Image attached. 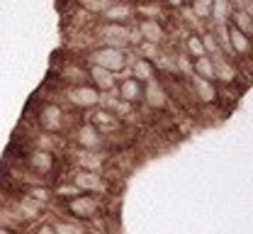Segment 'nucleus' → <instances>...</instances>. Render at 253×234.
<instances>
[{"mask_svg":"<svg viewBox=\"0 0 253 234\" xmlns=\"http://www.w3.org/2000/svg\"><path fill=\"white\" fill-rule=\"evenodd\" d=\"M63 212L76 220V222H93L102 212V200L97 195H88V193H78L73 198L63 200Z\"/></svg>","mask_w":253,"mask_h":234,"instance_id":"1","label":"nucleus"},{"mask_svg":"<svg viewBox=\"0 0 253 234\" xmlns=\"http://www.w3.org/2000/svg\"><path fill=\"white\" fill-rule=\"evenodd\" d=\"M88 64L105 68L110 73H120V71H125L129 66V56H126L125 49H115V47L100 44V47H95V49L88 51Z\"/></svg>","mask_w":253,"mask_h":234,"instance_id":"2","label":"nucleus"},{"mask_svg":"<svg viewBox=\"0 0 253 234\" xmlns=\"http://www.w3.org/2000/svg\"><path fill=\"white\" fill-rule=\"evenodd\" d=\"M134 37H139L136 30H131L129 25H117V22H100L97 25V39L105 47H115V49H129Z\"/></svg>","mask_w":253,"mask_h":234,"instance_id":"3","label":"nucleus"},{"mask_svg":"<svg viewBox=\"0 0 253 234\" xmlns=\"http://www.w3.org/2000/svg\"><path fill=\"white\" fill-rule=\"evenodd\" d=\"M71 186L78 190V193H88V195H107L110 190V183L105 178V173H95V171H83V168H76L71 173Z\"/></svg>","mask_w":253,"mask_h":234,"instance_id":"4","label":"nucleus"},{"mask_svg":"<svg viewBox=\"0 0 253 234\" xmlns=\"http://www.w3.org/2000/svg\"><path fill=\"white\" fill-rule=\"evenodd\" d=\"M37 125L42 132L51 134V137L66 132V110L59 102H44L37 110Z\"/></svg>","mask_w":253,"mask_h":234,"instance_id":"5","label":"nucleus"},{"mask_svg":"<svg viewBox=\"0 0 253 234\" xmlns=\"http://www.w3.org/2000/svg\"><path fill=\"white\" fill-rule=\"evenodd\" d=\"M68 105H73L76 110H95L102 105V95L95 91L90 83H81V86H66L63 91Z\"/></svg>","mask_w":253,"mask_h":234,"instance_id":"6","label":"nucleus"},{"mask_svg":"<svg viewBox=\"0 0 253 234\" xmlns=\"http://www.w3.org/2000/svg\"><path fill=\"white\" fill-rule=\"evenodd\" d=\"M25 166L37 178H49L54 173V168H56V156H54L51 149H37L34 146L25 156Z\"/></svg>","mask_w":253,"mask_h":234,"instance_id":"7","label":"nucleus"},{"mask_svg":"<svg viewBox=\"0 0 253 234\" xmlns=\"http://www.w3.org/2000/svg\"><path fill=\"white\" fill-rule=\"evenodd\" d=\"M73 141H76L78 149H85V151H102L107 146V137H102L90 122H81L76 127Z\"/></svg>","mask_w":253,"mask_h":234,"instance_id":"8","label":"nucleus"},{"mask_svg":"<svg viewBox=\"0 0 253 234\" xmlns=\"http://www.w3.org/2000/svg\"><path fill=\"white\" fill-rule=\"evenodd\" d=\"M136 20V5L131 0H112L110 7L100 15V22H117V25H131Z\"/></svg>","mask_w":253,"mask_h":234,"instance_id":"9","label":"nucleus"},{"mask_svg":"<svg viewBox=\"0 0 253 234\" xmlns=\"http://www.w3.org/2000/svg\"><path fill=\"white\" fill-rule=\"evenodd\" d=\"M88 122H90V125H93L102 137H110V134H115V132H120V130H122V120H120L115 112H110L107 107H102V105H100V107H95Z\"/></svg>","mask_w":253,"mask_h":234,"instance_id":"10","label":"nucleus"},{"mask_svg":"<svg viewBox=\"0 0 253 234\" xmlns=\"http://www.w3.org/2000/svg\"><path fill=\"white\" fill-rule=\"evenodd\" d=\"M88 83L93 86L100 95H105V93L110 95V93L117 91L115 73H110V71H105V68H100V66H90V64H88Z\"/></svg>","mask_w":253,"mask_h":234,"instance_id":"11","label":"nucleus"},{"mask_svg":"<svg viewBox=\"0 0 253 234\" xmlns=\"http://www.w3.org/2000/svg\"><path fill=\"white\" fill-rule=\"evenodd\" d=\"M59 78H61L66 86H81V83H88V64L83 61H76V59H68L59 71Z\"/></svg>","mask_w":253,"mask_h":234,"instance_id":"12","label":"nucleus"},{"mask_svg":"<svg viewBox=\"0 0 253 234\" xmlns=\"http://www.w3.org/2000/svg\"><path fill=\"white\" fill-rule=\"evenodd\" d=\"M117 98L120 100H125L126 105H139V102H144V83L141 81H136V78H122L120 83H117Z\"/></svg>","mask_w":253,"mask_h":234,"instance_id":"13","label":"nucleus"},{"mask_svg":"<svg viewBox=\"0 0 253 234\" xmlns=\"http://www.w3.org/2000/svg\"><path fill=\"white\" fill-rule=\"evenodd\" d=\"M136 34L141 37V42H149V44H161L166 39V30L163 25L154 20V17H139V25H136Z\"/></svg>","mask_w":253,"mask_h":234,"instance_id":"14","label":"nucleus"},{"mask_svg":"<svg viewBox=\"0 0 253 234\" xmlns=\"http://www.w3.org/2000/svg\"><path fill=\"white\" fill-rule=\"evenodd\" d=\"M144 102H146L151 110H163V107L168 105V91H166V86H163L158 78L144 83Z\"/></svg>","mask_w":253,"mask_h":234,"instance_id":"15","label":"nucleus"},{"mask_svg":"<svg viewBox=\"0 0 253 234\" xmlns=\"http://www.w3.org/2000/svg\"><path fill=\"white\" fill-rule=\"evenodd\" d=\"M129 76L136 78V81H141V83H149V81H154V78L158 76V68H156L154 61L136 56V59L129 61Z\"/></svg>","mask_w":253,"mask_h":234,"instance_id":"16","label":"nucleus"},{"mask_svg":"<svg viewBox=\"0 0 253 234\" xmlns=\"http://www.w3.org/2000/svg\"><path fill=\"white\" fill-rule=\"evenodd\" d=\"M226 37H229V49H231L234 54H239V56H249V54L253 51V39L251 37H246L244 32H239L234 25L226 27Z\"/></svg>","mask_w":253,"mask_h":234,"instance_id":"17","label":"nucleus"},{"mask_svg":"<svg viewBox=\"0 0 253 234\" xmlns=\"http://www.w3.org/2000/svg\"><path fill=\"white\" fill-rule=\"evenodd\" d=\"M76 166L83 168V171L102 173V168H105V154H102V151H85V149H78Z\"/></svg>","mask_w":253,"mask_h":234,"instance_id":"18","label":"nucleus"},{"mask_svg":"<svg viewBox=\"0 0 253 234\" xmlns=\"http://www.w3.org/2000/svg\"><path fill=\"white\" fill-rule=\"evenodd\" d=\"M192 88H195V95H197L202 102H214V100H217V88H214V81H207V78L192 76Z\"/></svg>","mask_w":253,"mask_h":234,"instance_id":"19","label":"nucleus"},{"mask_svg":"<svg viewBox=\"0 0 253 234\" xmlns=\"http://www.w3.org/2000/svg\"><path fill=\"white\" fill-rule=\"evenodd\" d=\"M212 61H214V81H221V83H234L236 81V68L226 56L224 59H212Z\"/></svg>","mask_w":253,"mask_h":234,"instance_id":"20","label":"nucleus"},{"mask_svg":"<svg viewBox=\"0 0 253 234\" xmlns=\"http://www.w3.org/2000/svg\"><path fill=\"white\" fill-rule=\"evenodd\" d=\"M229 25H234L239 32H244L246 37H251V39H253V20L249 17V12H246L244 7L231 12V17H229Z\"/></svg>","mask_w":253,"mask_h":234,"instance_id":"21","label":"nucleus"},{"mask_svg":"<svg viewBox=\"0 0 253 234\" xmlns=\"http://www.w3.org/2000/svg\"><path fill=\"white\" fill-rule=\"evenodd\" d=\"M231 0H212V12L210 17L217 22V25H226L229 17H231Z\"/></svg>","mask_w":253,"mask_h":234,"instance_id":"22","label":"nucleus"},{"mask_svg":"<svg viewBox=\"0 0 253 234\" xmlns=\"http://www.w3.org/2000/svg\"><path fill=\"white\" fill-rule=\"evenodd\" d=\"M51 225H54L56 234H88V230L83 227V222H76V220H71V217H66V220H54Z\"/></svg>","mask_w":253,"mask_h":234,"instance_id":"23","label":"nucleus"},{"mask_svg":"<svg viewBox=\"0 0 253 234\" xmlns=\"http://www.w3.org/2000/svg\"><path fill=\"white\" fill-rule=\"evenodd\" d=\"M192 73L200 76V78H207V81H214V61L210 56H200L192 61Z\"/></svg>","mask_w":253,"mask_h":234,"instance_id":"24","label":"nucleus"},{"mask_svg":"<svg viewBox=\"0 0 253 234\" xmlns=\"http://www.w3.org/2000/svg\"><path fill=\"white\" fill-rule=\"evenodd\" d=\"M110 2H112V0H81L83 10H88V15H95V17H100V15L110 7Z\"/></svg>","mask_w":253,"mask_h":234,"instance_id":"25","label":"nucleus"},{"mask_svg":"<svg viewBox=\"0 0 253 234\" xmlns=\"http://www.w3.org/2000/svg\"><path fill=\"white\" fill-rule=\"evenodd\" d=\"M190 10H192L195 17L205 20V17H210V12H212V0H192Z\"/></svg>","mask_w":253,"mask_h":234,"instance_id":"26","label":"nucleus"},{"mask_svg":"<svg viewBox=\"0 0 253 234\" xmlns=\"http://www.w3.org/2000/svg\"><path fill=\"white\" fill-rule=\"evenodd\" d=\"M185 49H188V54L192 59H200V56H207L205 54V47H202V39L200 37H188V42H185Z\"/></svg>","mask_w":253,"mask_h":234,"instance_id":"27","label":"nucleus"},{"mask_svg":"<svg viewBox=\"0 0 253 234\" xmlns=\"http://www.w3.org/2000/svg\"><path fill=\"white\" fill-rule=\"evenodd\" d=\"M202 39V47H205V54L210 56V54H219L221 51V47H219V42H217V37L212 32H207L205 37H200Z\"/></svg>","mask_w":253,"mask_h":234,"instance_id":"28","label":"nucleus"},{"mask_svg":"<svg viewBox=\"0 0 253 234\" xmlns=\"http://www.w3.org/2000/svg\"><path fill=\"white\" fill-rule=\"evenodd\" d=\"M139 49H141V59H149V61H156L158 54H161L156 44H149V42H141V47H139Z\"/></svg>","mask_w":253,"mask_h":234,"instance_id":"29","label":"nucleus"},{"mask_svg":"<svg viewBox=\"0 0 253 234\" xmlns=\"http://www.w3.org/2000/svg\"><path fill=\"white\" fill-rule=\"evenodd\" d=\"M34 234H56V230H54L51 222H42V225L34 230Z\"/></svg>","mask_w":253,"mask_h":234,"instance_id":"30","label":"nucleus"},{"mask_svg":"<svg viewBox=\"0 0 253 234\" xmlns=\"http://www.w3.org/2000/svg\"><path fill=\"white\" fill-rule=\"evenodd\" d=\"M163 2H166V5H170V7H180L185 0H163Z\"/></svg>","mask_w":253,"mask_h":234,"instance_id":"31","label":"nucleus"},{"mask_svg":"<svg viewBox=\"0 0 253 234\" xmlns=\"http://www.w3.org/2000/svg\"><path fill=\"white\" fill-rule=\"evenodd\" d=\"M244 10H246V12H249V17H251V20H253V2H251V0H249V2H246V5H244Z\"/></svg>","mask_w":253,"mask_h":234,"instance_id":"32","label":"nucleus"},{"mask_svg":"<svg viewBox=\"0 0 253 234\" xmlns=\"http://www.w3.org/2000/svg\"><path fill=\"white\" fill-rule=\"evenodd\" d=\"M0 234H12V230H7V227H0Z\"/></svg>","mask_w":253,"mask_h":234,"instance_id":"33","label":"nucleus"},{"mask_svg":"<svg viewBox=\"0 0 253 234\" xmlns=\"http://www.w3.org/2000/svg\"><path fill=\"white\" fill-rule=\"evenodd\" d=\"M12 234H15V232H12Z\"/></svg>","mask_w":253,"mask_h":234,"instance_id":"34","label":"nucleus"},{"mask_svg":"<svg viewBox=\"0 0 253 234\" xmlns=\"http://www.w3.org/2000/svg\"><path fill=\"white\" fill-rule=\"evenodd\" d=\"M251 2H253V0H251Z\"/></svg>","mask_w":253,"mask_h":234,"instance_id":"35","label":"nucleus"}]
</instances>
